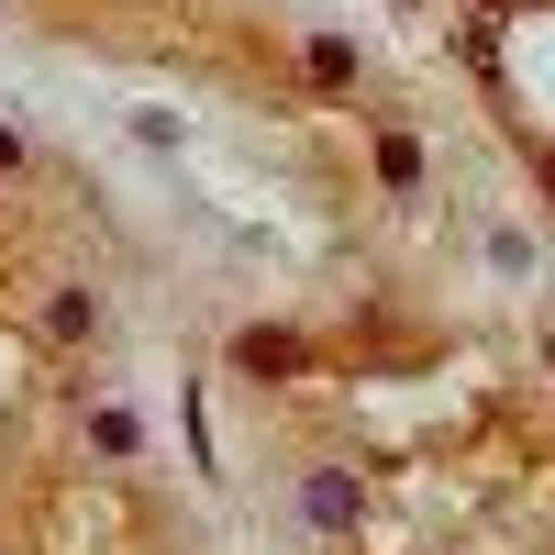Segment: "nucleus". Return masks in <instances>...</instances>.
Here are the masks:
<instances>
[{"instance_id": "nucleus-1", "label": "nucleus", "mask_w": 555, "mask_h": 555, "mask_svg": "<svg viewBox=\"0 0 555 555\" xmlns=\"http://www.w3.org/2000/svg\"><path fill=\"white\" fill-rule=\"evenodd\" d=\"M311 522H356V478H311Z\"/></svg>"}, {"instance_id": "nucleus-2", "label": "nucleus", "mask_w": 555, "mask_h": 555, "mask_svg": "<svg viewBox=\"0 0 555 555\" xmlns=\"http://www.w3.org/2000/svg\"><path fill=\"white\" fill-rule=\"evenodd\" d=\"M245 366H256V378H267V366H300V345L289 334H245Z\"/></svg>"}]
</instances>
